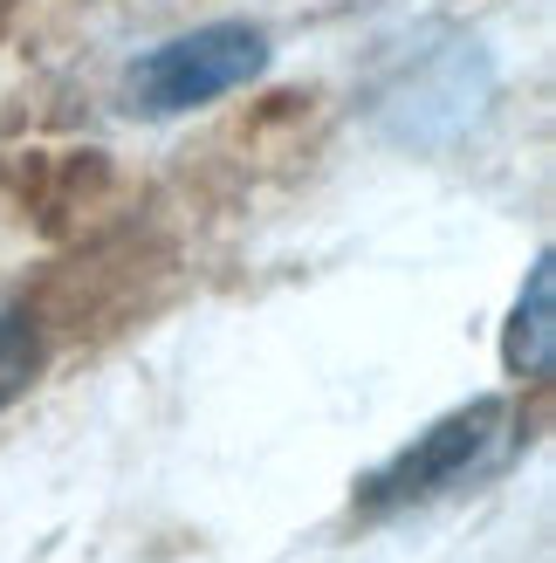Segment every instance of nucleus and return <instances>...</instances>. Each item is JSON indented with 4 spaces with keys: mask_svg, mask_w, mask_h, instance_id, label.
Segmentation results:
<instances>
[{
    "mask_svg": "<svg viewBox=\"0 0 556 563\" xmlns=\"http://www.w3.org/2000/svg\"><path fill=\"white\" fill-rule=\"evenodd\" d=\"M509 440V406L502 399H467L454 412H440L426 433H412L385 467H371L357 482V516H399L412 501H433L460 488L467 474H481Z\"/></svg>",
    "mask_w": 556,
    "mask_h": 563,
    "instance_id": "f03ea898",
    "label": "nucleus"
},
{
    "mask_svg": "<svg viewBox=\"0 0 556 563\" xmlns=\"http://www.w3.org/2000/svg\"><path fill=\"white\" fill-rule=\"evenodd\" d=\"M262 69H268V35L255 21H207L192 35H173L152 55H137L124 76V97L137 118H186V110H207L247 90Z\"/></svg>",
    "mask_w": 556,
    "mask_h": 563,
    "instance_id": "f257e3e1",
    "label": "nucleus"
},
{
    "mask_svg": "<svg viewBox=\"0 0 556 563\" xmlns=\"http://www.w3.org/2000/svg\"><path fill=\"white\" fill-rule=\"evenodd\" d=\"M502 364L515 378H549V364H556V262H549V247L530 262V282H522V296L509 309Z\"/></svg>",
    "mask_w": 556,
    "mask_h": 563,
    "instance_id": "7ed1b4c3",
    "label": "nucleus"
},
{
    "mask_svg": "<svg viewBox=\"0 0 556 563\" xmlns=\"http://www.w3.org/2000/svg\"><path fill=\"white\" fill-rule=\"evenodd\" d=\"M42 372V336H35V317L14 302H0V406L21 399L27 378Z\"/></svg>",
    "mask_w": 556,
    "mask_h": 563,
    "instance_id": "20e7f679",
    "label": "nucleus"
}]
</instances>
